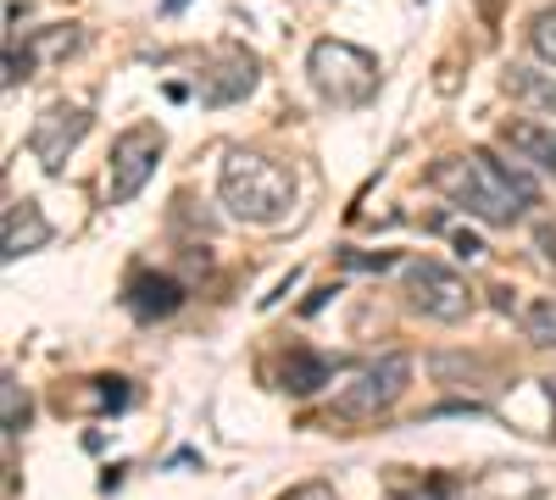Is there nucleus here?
I'll return each instance as SVG.
<instances>
[{
    "mask_svg": "<svg viewBox=\"0 0 556 500\" xmlns=\"http://www.w3.org/2000/svg\"><path fill=\"white\" fill-rule=\"evenodd\" d=\"M429 184H434L440 195H451L462 211L495 222V229H513V222L540 201L529 178H523L518 167L495 162L490 151H468V156L434 162V167H429Z\"/></svg>",
    "mask_w": 556,
    "mask_h": 500,
    "instance_id": "obj_1",
    "label": "nucleus"
},
{
    "mask_svg": "<svg viewBox=\"0 0 556 500\" xmlns=\"http://www.w3.org/2000/svg\"><path fill=\"white\" fill-rule=\"evenodd\" d=\"M162 128L156 123H139L128 133H117V145H112V162H106V195L112 206H128L139 190H146V178L156 172L162 162Z\"/></svg>",
    "mask_w": 556,
    "mask_h": 500,
    "instance_id": "obj_6",
    "label": "nucleus"
},
{
    "mask_svg": "<svg viewBox=\"0 0 556 500\" xmlns=\"http://www.w3.org/2000/svg\"><path fill=\"white\" fill-rule=\"evenodd\" d=\"M84 44V34H78V23H51V28H39L34 34V44H28V56L34 62H62V56H73Z\"/></svg>",
    "mask_w": 556,
    "mask_h": 500,
    "instance_id": "obj_14",
    "label": "nucleus"
},
{
    "mask_svg": "<svg viewBox=\"0 0 556 500\" xmlns=\"http://www.w3.org/2000/svg\"><path fill=\"white\" fill-rule=\"evenodd\" d=\"M534 251H540L545 261H556V217H545L540 229H534Z\"/></svg>",
    "mask_w": 556,
    "mask_h": 500,
    "instance_id": "obj_19",
    "label": "nucleus"
},
{
    "mask_svg": "<svg viewBox=\"0 0 556 500\" xmlns=\"http://www.w3.org/2000/svg\"><path fill=\"white\" fill-rule=\"evenodd\" d=\"M0 245H7V261H17L28 251H45L51 245V217H45L34 201H12L7 222H0Z\"/></svg>",
    "mask_w": 556,
    "mask_h": 500,
    "instance_id": "obj_10",
    "label": "nucleus"
},
{
    "mask_svg": "<svg viewBox=\"0 0 556 500\" xmlns=\"http://www.w3.org/2000/svg\"><path fill=\"white\" fill-rule=\"evenodd\" d=\"M479 251H484V245H479V240H473L468 229H462V234H456V256H468V261H473Z\"/></svg>",
    "mask_w": 556,
    "mask_h": 500,
    "instance_id": "obj_23",
    "label": "nucleus"
},
{
    "mask_svg": "<svg viewBox=\"0 0 556 500\" xmlns=\"http://www.w3.org/2000/svg\"><path fill=\"white\" fill-rule=\"evenodd\" d=\"M329 361L323 356H312V350H290V361H285V389L290 395H312L317 384H329Z\"/></svg>",
    "mask_w": 556,
    "mask_h": 500,
    "instance_id": "obj_13",
    "label": "nucleus"
},
{
    "mask_svg": "<svg viewBox=\"0 0 556 500\" xmlns=\"http://www.w3.org/2000/svg\"><path fill=\"white\" fill-rule=\"evenodd\" d=\"M101 384V406H112V412H117V406H128V389H123V379H96Z\"/></svg>",
    "mask_w": 556,
    "mask_h": 500,
    "instance_id": "obj_20",
    "label": "nucleus"
},
{
    "mask_svg": "<svg viewBox=\"0 0 556 500\" xmlns=\"http://www.w3.org/2000/svg\"><path fill=\"white\" fill-rule=\"evenodd\" d=\"M162 7H167V12H184V7H190V0H162Z\"/></svg>",
    "mask_w": 556,
    "mask_h": 500,
    "instance_id": "obj_24",
    "label": "nucleus"
},
{
    "mask_svg": "<svg viewBox=\"0 0 556 500\" xmlns=\"http://www.w3.org/2000/svg\"><path fill=\"white\" fill-rule=\"evenodd\" d=\"M345 267H367V272H390V267H395V256H384V251H379V256H356V251H351V256H345Z\"/></svg>",
    "mask_w": 556,
    "mask_h": 500,
    "instance_id": "obj_21",
    "label": "nucleus"
},
{
    "mask_svg": "<svg viewBox=\"0 0 556 500\" xmlns=\"http://www.w3.org/2000/svg\"><path fill=\"white\" fill-rule=\"evenodd\" d=\"M306 73L329 106H367L379 89V62L351 39H317L306 51Z\"/></svg>",
    "mask_w": 556,
    "mask_h": 500,
    "instance_id": "obj_3",
    "label": "nucleus"
},
{
    "mask_svg": "<svg viewBox=\"0 0 556 500\" xmlns=\"http://www.w3.org/2000/svg\"><path fill=\"white\" fill-rule=\"evenodd\" d=\"M217 195H223L228 217L273 229V222H285L295 211V172L262 151H228L223 172H217Z\"/></svg>",
    "mask_w": 556,
    "mask_h": 500,
    "instance_id": "obj_2",
    "label": "nucleus"
},
{
    "mask_svg": "<svg viewBox=\"0 0 556 500\" xmlns=\"http://www.w3.org/2000/svg\"><path fill=\"white\" fill-rule=\"evenodd\" d=\"M278 500H334V489H329V484H301V489L278 495Z\"/></svg>",
    "mask_w": 556,
    "mask_h": 500,
    "instance_id": "obj_22",
    "label": "nucleus"
},
{
    "mask_svg": "<svg viewBox=\"0 0 556 500\" xmlns=\"http://www.w3.org/2000/svg\"><path fill=\"white\" fill-rule=\"evenodd\" d=\"M256 89V56L251 51H228L212 62V73H201V101L206 106H228V101H245Z\"/></svg>",
    "mask_w": 556,
    "mask_h": 500,
    "instance_id": "obj_8",
    "label": "nucleus"
},
{
    "mask_svg": "<svg viewBox=\"0 0 556 500\" xmlns=\"http://www.w3.org/2000/svg\"><path fill=\"white\" fill-rule=\"evenodd\" d=\"M84 133H89V106L84 101H51L28 128V151L39 156L45 172H62Z\"/></svg>",
    "mask_w": 556,
    "mask_h": 500,
    "instance_id": "obj_7",
    "label": "nucleus"
},
{
    "mask_svg": "<svg viewBox=\"0 0 556 500\" xmlns=\"http://www.w3.org/2000/svg\"><path fill=\"white\" fill-rule=\"evenodd\" d=\"M123 300H128V311L139 317V323H156V317H173L184 306V284L167 279V272H134Z\"/></svg>",
    "mask_w": 556,
    "mask_h": 500,
    "instance_id": "obj_9",
    "label": "nucleus"
},
{
    "mask_svg": "<svg viewBox=\"0 0 556 500\" xmlns=\"http://www.w3.org/2000/svg\"><path fill=\"white\" fill-rule=\"evenodd\" d=\"M401 284H406V300L434 317V323H468V311H473V290L456 279V272L434 256H417L401 267Z\"/></svg>",
    "mask_w": 556,
    "mask_h": 500,
    "instance_id": "obj_4",
    "label": "nucleus"
},
{
    "mask_svg": "<svg viewBox=\"0 0 556 500\" xmlns=\"http://www.w3.org/2000/svg\"><path fill=\"white\" fill-rule=\"evenodd\" d=\"M506 145L556 172V128H545V123H523V117H518V123H506Z\"/></svg>",
    "mask_w": 556,
    "mask_h": 500,
    "instance_id": "obj_11",
    "label": "nucleus"
},
{
    "mask_svg": "<svg viewBox=\"0 0 556 500\" xmlns=\"http://www.w3.org/2000/svg\"><path fill=\"white\" fill-rule=\"evenodd\" d=\"M0 400H7V434H17V428L28 423V400H23V384H17V379H7V384H0Z\"/></svg>",
    "mask_w": 556,
    "mask_h": 500,
    "instance_id": "obj_17",
    "label": "nucleus"
},
{
    "mask_svg": "<svg viewBox=\"0 0 556 500\" xmlns=\"http://www.w3.org/2000/svg\"><path fill=\"white\" fill-rule=\"evenodd\" d=\"M390 500H456V484L451 478H429V484H417V489H401Z\"/></svg>",
    "mask_w": 556,
    "mask_h": 500,
    "instance_id": "obj_18",
    "label": "nucleus"
},
{
    "mask_svg": "<svg viewBox=\"0 0 556 500\" xmlns=\"http://www.w3.org/2000/svg\"><path fill=\"white\" fill-rule=\"evenodd\" d=\"M406 384H412V361L401 350L395 356H379V361H367V368L334 395V412L351 418V423H367V418L390 412V406L406 395Z\"/></svg>",
    "mask_w": 556,
    "mask_h": 500,
    "instance_id": "obj_5",
    "label": "nucleus"
},
{
    "mask_svg": "<svg viewBox=\"0 0 556 500\" xmlns=\"http://www.w3.org/2000/svg\"><path fill=\"white\" fill-rule=\"evenodd\" d=\"M506 95L556 117V78H545V73H534V67H506Z\"/></svg>",
    "mask_w": 556,
    "mask_h": 500,
    "instance_id": "obj_12",
    "label": "nucleus"
},
{
    "mask_svg": "<svg viewBox=\"0 0 556 500\" xmlns=\"http://www.w3.org/2000/svg\"><path fill=\"white\" fill-rule=\"evenodd\" d=\"M518 323H523V339H534L540 350H556V300H529Z\"/></svg>",
    "mask_w": 556,
    "mask_h": 500,
    "instance_id": "obj_15",
    "label": "nucleus"
},
{
    "mask_svg": "<svg viewBox=\"0 0 556 500\" xmlns=\"http://www.w3.org/2000/svg\"><path fill=\"white\" fill-rule=\"evenodd\" d=\"M529 44H534V56H540V62L556 67V7L534 12V23H529Z\"/></svg>",
    "mask_w": 556,
    "mask_h": 500,
    "instance_id": "obj_16",
    "label": "nucleus"
}]
</instances>
